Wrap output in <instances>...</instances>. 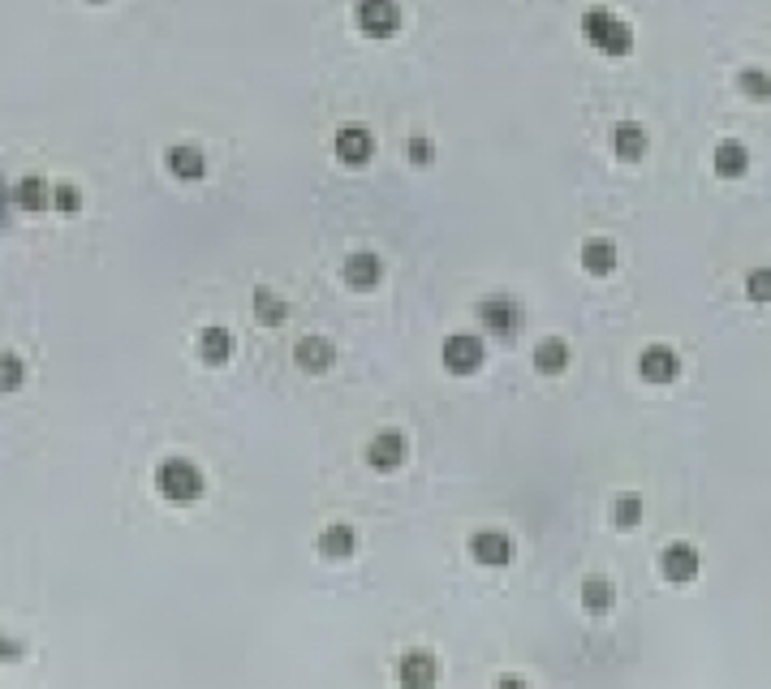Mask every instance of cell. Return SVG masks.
<instances>
[{"label":"cell","instance_id":"7402d4cb","mask_svg":"<svg viewBox=\"0 0 771 689\" xmlns=\"http://www.w3.org/2000/svg\"><path fill=\"white\" fill-rule=\"evenodd\" d=\"M569 366V344L560 341V337H544V341L535 344V371L539 375H560Z\"/></svg>","mask_w":771,"mask_h":689},{"label":"cell","instance_id":"f546056e","mask_svg":"<svg viewBox=\"0 0 771 689\" xmlns=\"http://www.w3.org/2000/svg\"><path fill=\"white\" fill-rule=\"evenodd\" d=\"M22 642H13V638H0V664H17L22 660Z\"/></svg>","mask_w":771,"mask_h":689},{"label":"cell","instance_id":"4dcf8cb0","mask_svg":"<svg viewBox=\"0 0 771 689\" xmlns=\"http://www.w3.org/2000/svg\"><path fill=\"white\" fill-rule=\"evenodd\" d=\"M9 212H13V195H9V186H4V177H0V229L9 225Z\"/></svg>","mask_w":771,"mask_h":689},{"label":"cell","instance_id":"d6986e66","mask_svg":"<svg viewBox=\"0 0 771 689\" xmlns=\"http://www.w3.org/2000/svg\"><path fill=\"white\" fill-rule=\"evenodd\" d=\"M195 344H199V358L208 366H224L233 358V333L228 328H199Z\"/></svg>","mask_w":771,"mask_h":689},{"label":"cell","instance_id":"277c9868","mask_svg":"<svg viewBox=\"0 0 771 689\" xmlns=\"http://www.w3.org/2000/svg\"><path fill=\"white\" fill-rule=\"evenodd\" d=\"M332 151H336V160H340V164L362 168V164H371V160H375V134H371L366 125H340V129H336V138H332Z\"/></svg>","mask_w":771,"mask_h":689},{"label":"cell","instance_id":"9a60e30c","mask_svg":"<svg viewBox=\"0 0 771 689\" xmlns=\"http://www.w3.org/2000/svg\"><path fill=\"white\" fill-rule=\"evenodd\" d=\"M9 195H13V208H17V212H43V208H52V186L43 181V173L17 177V181L9 186Z\"/></svg>","mask_w":771,"mask_h":689},{"label":"cell","instance_id":"d4e9b609","mask_svg":"<svg viewBox=\"0 0 771 689\" xmlns=\"http://www.w3.org/2000/svg\"><path fill=\"white\" fill-rule=\"evenodd\" d=\"M638 522H643V500H638L634 491L617 496V500H612V526H617V530H634Z\"/></svg>","mask_w":771,"mask_h":689},{"label":"cell","instance_id":"83f0119b","mask_svg":"<svg viewBox=\"0 0 771 689\" xmlns=\"http://www.w3.org/2000/svg\"><path fill=\"white\" fill-rule=\"evenodd\" d=\"M746 298L750 302H771V267H755L746 276Z\"/></svg>","mask_w":771,"mask_h":689},{"label":"cell","instance_id":"cb8c5ba5","mask_svg":"<svg viewBox=\"0 0 771 689\" xmlns=\"http://www.w3.org/2000/svg\"><path fill=\"white\" fill-rule=\"evenodd\" d=\"M737 91H742L746 100H771V74L759 70V65L737 70Z\"/></svg>","mask_w":771,"mask_h":689},{"label":"cell","instance_id":"3957f363","mask_svg":"<svg viewBox=\"0 0 771 689\" xmlns=\"http://www.w3.org/2000/svg\"><path fill=\"white\" fill-rule=\"evenodd\" d=\"M401 22H406L401 0H353V26L366 39H393Z\"/></svg>","mask_w":771,"mask_h":689},{"label":"cell","instance_id":"6da1fadb","mask_svg":"<svg viewBox=\"0 0 771 689\" xmlns=\"http://www.w3.org/2000/svg\"><path fill=\"white\" fill-rule=\"evenodd\" d=\"M582 39L595 48V52H604V57H612V61H621V57H630L634 52V26L625 22V17H617L612 9H586L582 13Z\"/></svg>","mask_w":771,"mask_h":689},{"label":"cell","instance_id":"5bb4252c","mask_svg":"<svg viewBox=\"0 0 771 689\" xmlns=\"http://www.w3.org/2000/svg\"><path fill=\"white\" fill-rule=\"evenodd\" d=\"M397 681L406 689H427L440 681V668H436V655L432 651H406L401 655V668H397Z\"/></svg>","mask_w":771,"mask_h":689},{"label":"cell","instance_id":"e0dca14e","mask_svg":"<svg viewBox=\"0 0 771 689\" xmlns=\"http://www.w3.org/2000/svg\"><path fill=\"white\" fill-rule=\"evenodd\" d=\"M582 267L590 272V276H612L617 272V263H621V250H617V241L612 237H590V241H582Z\"/></svg>","mask_w":771,"mask_h":689},{"label":"cell","instance_id":"484cf974","mask_svg":"<svg viewBox=\"0 0 771 689\" xmlns=\"http://www.w3.org/2000/svg\"><path fill=\"white\" fill-rule=\"evenodd\" d=\"M26 384V362L13 349H0V392H17Z\"/></svg>","mask_w":771,"mask_h":689},{"label":"cell","instance_id":"8992f818","mask_svg":"<svg viewBox=\"0 0 771 689\" xmlns=\"http://www.w3.org/2000/svg\"><path fill=\"white\" fill-rule=\"evenodd\" d=\"M513 552H518V543L505 530H474L470 535V556L478 565H487V569H505L513 561Z\"/></svg>","mask_w":771,"mask_h":689},{"label":"cell","instance_id":"ac0fdd59","mask_svg":"<svg viewBox=\"0 0 771 689\" xmlns=\"http://www.w3.org/2000/svg\"><path fill=\"white\" fill-rule=\"evenodd\" d=\"M345 280H349V289H375L380 280H384V263H380V254H371V250H358V254H349L345 259Z\"/></svg>","mask_w":771,"mask_h":689},{"label":"cell","instance_id":"52a82bcc","mask_svg":"<svg viewBox=\"0 0 771 689\" xmlns=\"http://www.w3.org/2000/svg\"><path fill=\"white\" fill-rule=\"evenodd\" d=\"M698 569H702V556H698V548H694V543H685V539H672V543L660 552V574L668 577L672 586L694 581Z\"/></svg>","mask_w":771,"mask_h":689},{"label":"cell","instance_id":"5b68a950","mask_svg":"<svg viewBox=\"0 0 771 689\" xmlns=\"http://www.w3.org/2000/svg\"><path fill=\"white\" fill-rule=\"evenodd\" d=\"M478 324L492 333V337H513L522 328V302L500 293V298H487L478 302Z\"/></svg>","mask_w":771,"mask_h":689},{"label":"cell","instance_id":"9c48e42d","mask_svg":"<svg viewBox=\"0 0 771 689\" xmlns=\"http://www.w3.org/2000/svg\"><path fill=\"white\" fill-rule=\"evenodd\" d=\"M440 358L452 375H474V371L483 366V358H487V344L478 341V337H470V333H461V337H448V341H444Z\"/></svg>","mask_w":771,"mask_h":689},{"label":"cell","instance_id":"8fae6325","mask_svg":"<svg viewBox=\"0 0 771 689\" xmlns=\"http://www.w3.org/2000/svg\"><path fill=\"white\" fill-rule=\"evenodd\" d=\"M647 151H651L647 125H638V121H617V125H612V155H617L621 164H638Z\"/></svg>","mask_w":771,"mask_h":689},{"label":"cell","instance_id":"ffe728a7","mask_svg":"<svg viewBox=\"0 0 771 689\" xmlns=\"http://www.w3.org/2000/svg\"><path fill=\"white\" fill-rule=\"evenodd\" d=\"M582 607L595 612V616H608V612L617 607V586L599 574L586 577V581H582Z\"/></svg>","mask_w":771,"mask_h":689},{"label":"cell","instance_id":"1f68e13d","mask_svg":"<svg viewBox=\"0 0 771 689\" xmlns=\"http://www.w3.org/2000/svg\"><path fill=\"white\" fill-rule=\"evenodd\" d=\"M87 4H104V0H87Z\"/></svg>","mask_w":771,"mask_h":689},{"label":"cell","instance_id":"30bf717a","mask_svg":"<svg viewBox=\"0 0 771 689\" xmlns=\"http://www.w3.org/2000/svg\"><path fill=\"white\" fill-rule=\"evenodd\" d=\"M406 458H410V440H406L401 431H380V436L366 444V461H371V469H380V474L401 469Z\"/></svg>","mask_w":771,"mask_h":689},{"label":"cell","instance_id":"ba28073f","mask_svg":"<svg viewBox=\"0 0 771 689\" xmlns=\"http://www.w3.org/2000/svg\"><path fill=\"white\" fill-rule=\"evenodd\" d=\"M681 375V353L672 344H647L638 353V379L647 384H672Z\"/></svg>","mask_w":771,"mask_h":689},{"label":"cell","instance_id":"44dd1931","mask_svg":"<svg viewBox=\"0 0 771 689\" xmlns=\"http://www.w3.org/2000/svg\"><path fill=\"white\" fill-rule=\"evenodd\" d=\"M254 320H259L263 328H281V324L289 320L285 298H276L268 285H259V289H254Z\"/></svg>","mask_w":771,"mask_h":689},{"label":"cell","instance_id":"603a6c76","mask_svg":"<svg viewBox=\"0 0 771 689\" xmlns=\"http://www.w3.org/2000/svg\"><path fill=\"white\" fill-rule=\"evenodd\" d=\"M353 548H358V539H353L349 526H328V530L320 535V552H324L328 561H349Z\"/></svg>","mask_w":771,"mask_h":689},{"label":"cell","instance_id":"f1b7e54d","mask_svg":"<svg viewBox=\"0 0 771 689\" xmlns=\"http://www.w3.org/2000/svg\"><path fill=\"white\" fill-rule=\"evenodd\" d=\"M406 155H410L414 164H432V160H436V147H432V138H427V134H414V138H410V147H406Z\"/></svg>","mask_w":771,"mask_h":689},{"label":"cell","instance_id":"4316f807","mask_svg":"<svg viewBox=\"0 0 771 689\" xmlns=\"http://www.w3.org/2000/svg\"><path fill=\"white\" fill-rule=\"evenodd\" d=\"M52 212L78 216V212H83V190H78L74 181H57V186H52Z\"/></svg>","mask_w":771,"mask_h":689},{"label":"cell","instance_id":"2e32d148","mask_svg":"<svg viewBox=\"0 0 771 689\" xmlns=\"http://www.w3.org/2000/svg\"><path fill=\"white\" fill-rule=\"evenodd\" d=\"M294 362L307 375H324V371H332V362H336V344L328 337H302V341L294 344Z\"/></svg>","mask_w":771,"mask_h":689},{"label":"cell","instance_id":"4fadbf2b","mask_svg":"<svg viewBox=\"0 0 771 689\" xmlns=\"http://www.w3.org/2000/svg\"><path fill=\"white\" fill-rule=\"evenodd\" d=\"M711 168H716V177H724V181L746 177V173H750V147L737 142V138L716 142V151H711Z\"/></svg>","mask_w":771,"mask_h":689},{"label":"cell","instance_id":"7c38bea8","mask_svg":"<svg viewBox=\"0 0 771 689\" xmlns=\"http://www.w3.org/2000/svg\"><path fill=\"white\" fill-rule=\"evenodd\" d=\"M164 168L177 177V181H203L208 177V155L195 147V142H177L164 151Z\"/></svg>","mask_w":771,"mask_h":689},{"label":"cell","instance_id":"7a4b0ae2","mask_svg":"<svg viewBox=\"0 0 771 689\" xmlns=\"http://www.w3.org/2000/svg\"><path fill=\"white\" fill-rule=\"evenodd\" d=\"M156 491L169 500V504H195V500H203V491H208V474L195 465L190 458H164L156 465Z\"/></svg>","mask_w":771,"mask_h":689}]
</instances>
